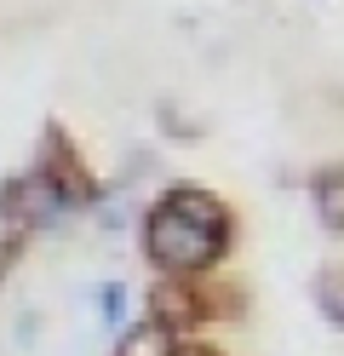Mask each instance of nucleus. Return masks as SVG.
Returning <instances> with one entry per match:
<instances>
[{"mask_svg": "<svg viewBox=\"0 0 344 356\" xmlns=\"http://www.w3.org/2000/svg\"><path fill=\"white\" fill-rule=\"evenodd\" d=\"M229 236H236L229 207L195 184L167 190L144 218V253L161 276H206L229 253Z\"/></svg>", "mask_w": 344, "mask_h": 356, "instance_id": "f257e3e1", "label": "nucleus"}, {"mask_svg": "<svg viewBox=\"0 0 344 356\" xmlns=\"http://www.w3.org/2000/svg\"><path fill=\"white\" fill-rule=\"evenodd\" d=\"M178 356H224V350H213V345H178Z\"/></svg>", "mask_w": 344, "mask_h": 356, "instance_id": "1a4fd4ad", "label": "nucleus"}, {"mask_svg": "<svg viewBox=\"0 0 344 356\" xmlns=\"http://www.w3.org/2000/svg\"><path fill=\"white\" fill-rule=\"evenodd\" d=\"M149 310H155V322H161V327H172V333L201 327V299H195V282H190V276H167V282H155V287H149Z\"/></svg>", "mask_w": 344, "mask_h": 356, "instance_id": "7ed1b4c3", "label": "nucleus"}, {"mask_svg": "<svg viewBox=\"0 0 344 356\" xmlns=\"http://www.w3.org/2000/svg\"><path fill=\"white\" fill-rule=\"evenodd\" d=\"M310 195H316V218H321V225H327L333 236H344V167L316 172Z\"/></svg>", "mask_w": 344, "mask_h": 356, "instance_id": "20e7f679", "label": "nucleus"}, {"mask_svg": "<svg viewBox=\"0 0 344 356\" xmlns=\"http://www.w3.org/2000/svg\"><path fill=\"white\" fill-rule=\"evenodd\" d=\"M98 305H104V316H109V322H121V310H126V287H121V282H109Z\"/></svg>", "mask_w": 344, "mask_h": 356, "instance_id": "6e6552de", "label": "nucleus"}, {"mask_svg": "<svg viewBox=\"0 0 344 356\" xmlns=\"http://www.w3.org/2000/svg\"><path fill=\"white\" fill-rule=\"evenodd\" d=\"M316 305H321V316L333 327H344V264H327L316 276Z\"/></svg>", "mask_w": 344, "mask_h": 356, "instance_id": "0eeeda50", "label": "nucleus"}, {"mask_svg": "<svg viewBox=\"0 0 344 356\" xmlns=\"http://www.w3.org/2000/svg\"><path fill=\"white\" fill-rule=\"evenodd\" d=\"M35 178L58 195L63 207H98V202H104L98 178L86 172L81 149L63 138V127H46V149H40V161H35Z\"/></svg>", "mask_w": 344, "mask_h": 356, "instance_id": "f03ea898", "label": "nucleus"}, {"mask_svg": "<svg viewBox=\"0 0 344 356\" xmlns=\"http://www.w3.org/2000/svg\"><path fill=\"white\" fill-rule=\"evenodd\" d=\"M29 230H35V225L17 213V202H12V195H0V276H6L12 264L23 259V248H29Z\"/></svg>", "mask_w": 344, "mask_h": 356, "instance_id": "423d86ee", "label": "nucleus"}, {"mask_svg": "<svg viewBox=\"0 0 344 356\" xmlns=\"http://www.w3.org/2000/svg\"><path fill=\"white\" fill-rule=\"evenodd\" d=\"M115 356H178V333L161 327V322H138V327L121 333Z\"/></svg>", "mask_w": 344, "mask_h": 356, "instance_id": "39448f33", "label": "nucleus"}]
</instances>
